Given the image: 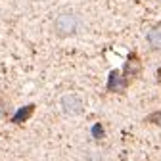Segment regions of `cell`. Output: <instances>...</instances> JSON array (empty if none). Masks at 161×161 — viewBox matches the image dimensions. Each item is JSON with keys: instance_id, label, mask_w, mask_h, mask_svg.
Returning a JSON list of instances; mask_svg holds the SVG:
<instances>
[{"instance_id": "4", "label": "cell", "mask_w": 161, "mask_h": 161, "mask_svg": "<svg viewBox=\"0 0 161 161\" xmlns=\"http://www.w3.org/2000/svg\"><path fill=\"white\" fill-rule=\"evenodd\" d=\"M83 108H85V104H83V100H80L77 94H65L62 98V109L67 115H79V113H83Z\"/></svg>"}, {"instance_id": "8", "label": "cell", "mask_w": 161, "mask_h": 161, "mask_svg": "<svg viewBox=\"0 0 161 161\" xmlns=\"http://www.w3.org/2000/svg\"><path fill=\"white\" fill-rule=\"evenodd\" d=\"M146 123H153V125H157V127H161V109L159 111H153V113H150L146 119Z\"/></svg>"}, {"instance_id": "2", "label": "cell", "mask_w": 161, "mask_h": 161, "mask_svg": "<svg viewBox=\"0 0 161 161\" xmlns=\"http://www.w3.org/2000/svg\"><path fill=\"white\" fill-rule=\"evenodd\" d=\"M140 73H142V59H140V56L136 52H132L127 59V64L123 67V71H121V75H123L129 83H132L134 79L140 77Z\"/></svg>"}, {"instance_id": "7", "label": "cell", "mask_w": 161, "mask_h": 161, "mask_svg": "<svg viewBox=\"0 0 161 161\" xmlns=\"http://www.w3.org/2000/svg\"><path fill=\"white\" fill-rule=\"evenodd\" d=\"M12 115V104L10 100H6L4 96H0V119H8Z\"/></svg>"}, {"instance_id": "5", "label": "cell", "mask_w": 161, "mask_h": 161, "mask_svg": "<svg viewBox=\"0 0 161 161\" xmlns=\"http://www.w3.org/2000/svg\"><path fill=\"white\" fill-rule=\"evenodd\" d=\"M35 108H36L35 104H29V106H25L21 109H17L15 113L10 115V123H14V125H23L25 121H29L31 115L35 113Z\"/></svg>"}, {"instance_id": "3", "label": "cell", "mask_w": 161, "mask_h": 161, "mask_svg": "<svg viewBox=\"0 0 161 161\" xmlns=\"http://www.w3.org/2000/svg\"><path fill=\"white\" fill-rule=\"evenodd\" d=\"M129 80L121 75V71H111L109 73V79H108V92H111V94H125L127 92V88H129Z\"/></svg>"}, {"instance_id": "6", "label": "cell", "mask_w": 161, "mask_h": 161, "mask_svg": "<svg viewBox=\"0 0 161 161\" xmlns=\"http://www.w3.org/2000/svg\"><path fill=\"white\" fill-rule=\"evenodd\" d=\"M146 38H148V44L153 52H161V23L153 25Z\"/></svg>"}, {"instance_id": "9", "label": "cell", "mask_w": 161, "mask_h": 161, "mask_svg": "<svg viewBox=\"0 0 161 161\" xmlns=\"http://www.w3.org/2000/svg\"><path fill=\"white\" fill-rule=\"evenodd\" d=\"M92 134H94V138H96V140L104 138V127L100 125V123H96V125L92 127Z\"/></svg>"}, {"instance_id": "1", "label": "cell", "mask_w": 161, "mask_h": 161, "mask_svg": "<svg viewBox=\"0 0 161 161\" xmlns=\"http://www.w3.org/2000/svg\"><path fill=\"white\" fill-rule=\"evenodd\" d=\"M80 27H83V17L73 10H64L54 17V33L59 38L75 36L80 31Z\"/></svg>"}]
</instances>
